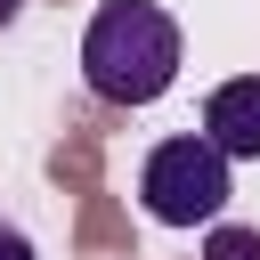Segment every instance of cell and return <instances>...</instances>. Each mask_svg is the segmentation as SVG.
Listing matches in <instances>:
<instances>
[{"instance_id":"1","label":"cell","mask_w":260,"mask_h":260,"mask_svg":"<svg viewBox=\"0 0 260 260\" xmlns=\"http://www.w3.org/2000/svg\"><path fill=\"white\" fill-rule=\"evenodd\" d=\"M187 65L179 16L154 0H98L89 32H81V81L106 106H154Z\"/></svg>"},{"instance_id":"2","label":"cell","mask_w":260,"mask_h":260,"mask_svg":"<svg viewBox=\"0 0 260 260\" xmlns=\"http://www.w3.org/2000/svg\"><path fill=\"white\" fill-rule=\"evenodd\" d=\"M228 162L236 154H219L203 130L195 138H162L146 162H138V203L162 219V228H211L219 211H228Z\"/></svg>"},{"instance_id":"3","label":"cell","mask_w":260,"mask_h":260,"mask_svg":"<svg viewBox=\"0 0 260 260\" xmlns=\"http://www.w3.org/2000/svg\"><path fill=\"white\" fill-rule=\"evenodd\" d=\"M203 138L236 162H260V73H236L203 98Z\"/></svg>"},{"instance_id":"4","label":"cell","mask_w":260,"mask_h":260,"mask_svg":"<svg viewBox=\"0 0 260 260\" xmlns=\"http://www.w3.org/2000/svg\"><path fill=\"white\" fill-rule=\"evenodd\" d=\"M203 260H260V228H211Z\"/></svg>"},{"instance_id":"5","label":"cell","mask_w":260,"mask_h":260,"mask_svg":"<svg viewBox=\"0 0 260 260\" xmlns=\"http://www.w3.org/2000/svg\"><path fill=\"white\" fill-rule=\"evenodd\" d=\"M0 260H41V252H32V236H24L16 219H0Z\"/></svg>"},{"instance_id":"6","label":"cell","mask_w":260,"mask_h":260,"mask_svg":"<svg viewBox=\"0 0 260 260\" xmlns=\"http://www.w3.org/2000/svg\"><path fill=\"white\" fill-rule=\"evenodd\" d=\"M16 16H24V0H0V24H16Z\"/></svg>"}]
</instances>
